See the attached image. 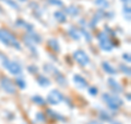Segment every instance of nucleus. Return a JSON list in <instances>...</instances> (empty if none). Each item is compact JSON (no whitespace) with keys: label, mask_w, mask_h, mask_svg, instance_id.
<instances>
[{"label":"nucleus","mask_w":131,"mask_h":124,"mask_svg":"<svg viewBox=\"0 0 131 124\" xmlns=\"http://www.w3.org/2000/svg\"><path fill=\"white\" fill-rule=\"evenodd\" d=\"M0 41H1L3 44L8 45V46L14 47L16 49H21L20 42L16 40V38L9 30H7V29H0Z\"/></svg>","instance_id":"nucleus-1"},{"label":"nucleus","mask_w":131,"mask_h":124,"mask_svg":"<svg viewBox=\"0 0 131 124\" xmlns=\"http://www.w3.org/2000/svg\"><path fill=\"white\" fill-rule=\"evenodd\" d=\"M102 97H103V101L107 104L108 108L113 111L118 110L124 104V101L117 96H112V94H109V93H103Z\"/></svg>","instance_id":"nucleus-2"},{"label":"nucleus","mask_w":131,"mask_h":124,"mask_svg":"<svg viewBox=\"0 0 131 124\" xmlns=\"http://www.w3.org/2000/svg\"><path fill=\"white\" fill-rule=\"evenodd\" d=\"M44 69H45V72H46V73H48V74H50V75L54 76L56 81L58 82L59 85H61V86H66V85H67V79L64 78V76L56 67H54L51 64H48V65L46 64L44 66Z\"/></svg>","instance_id":"nucleus-3"},{"label":"nucleus","mask_w":131,"mask_h":124,"mask_svg":"<svg viewBox=\"0 0 131 124\" xmlns=\"http://www.w3.org/2000/svg\"><path fill=\"white\" fill-rule=\"evenodd\" d=\"M98 42H100V47L105 52H110L113 49V43L110 41L109 36L105 32H101L98 34Z\"/></svg>","instance_id":"nucleus-4"},{"label":"nucleus","mask_w":131,"mask_h":124,"mask_svg":"<svg viewBox=\"0 0 131 124\" xmlns=\"http://www.w3.org/2000/svg\"><path fill=\"white\" fill-rule=\"evenodd\" d=\"M3 61H2V65L9 70V72L12 74V75H20L22 73V67L21 65L16 61H12V60H9L8 58H2Z\"/></svg>","instance_id":"nucleus-5"},{"label":"nucleus","mask_w":131,"mask_h":124,"mask_svg":"<svg viewBox=\"0 0 131 124\" xmlns=\"http://www.w3.org/2000/svg\"><path fill=\"white\" fill-rule=\"evenodd\" d=\"M62 100H63L62 93H61L59 90H56V89L51 90V91L48 93V96H47V102L49 103V104H51V105L59 104Z\"/></svg>","instance_id":"nucleus-6"},{"label":"nucleus","mask_w":131,"mask_h":124,"mask_svg":"<svg viewBox=\"0 0 131 124\" xmlns=\"http://www.w3.org/2000/svg\"><path fill=\"white\" fill-rule=\"evenodd\" d=\"M73 58L75 59L77 63H79L82 66H86L90 63V57L88 56V54L82 49H78L73 53Z\"/></svg>","instance_id":"nucleus-7"},{"label":"nucleus","mask_w":131,"mask_h":124,"mask_svg":"<svg viewBox=\"0 0 131 124\" xmlns=\"http://www.w3.org/2000/svg\"><path fill=\"white\" fill-rule=\"evenodd\" d=\"M0 86H1V88L5 90L6 92L10 93V94H14L16 92V89H15L14 84L8 77H3L2 78L1 81H0Z\"/></svg>","instance_id":"nucleus-8"},{"label":"nucleus","mask_w":131,"mask_h":124,"mask_svg":"<svg viewBox=\"0 0 131 124\" xmlns=\"http://www.w3.org/2000/svg\"><path fill=\"white\" fill-rule=\"evenodd\" d=\"M73 82L79 89H84L88 87V81L85 80V78H83L80 75H74L73 76Z\"/></svg>","instance_id":"nucleus-9"},{"label":"nucleus","mask_w":131,"mask_h":124,"mask_svg":"<svg viewBox=\"0 0 131 124\" xmlns=\"http://www.w3.org/2000/svg\"><path fill=\"white\" fill-rule=\"evenodd\" d=\"M108 85H109V87L112 88V90L114 92H116V93L122 92V87L118 84V82L115 79H113V78H109V79H108Z\"/></svg>","instance_id":"nucleus-10"},{"label":"nucleus","mask_w":131,"mask_h":124,"mask_svg":"<svg viewBox=\"0 0 131 124\" xmlns=\"http://www.w3.org/2000/svg\"><path fill=\"white\" fill-rule=\"evenodd\" d=\"M102 67H103L104 72H106L107 74H110V75H116L117 74L116 69H115L109 63H107V61H103V63H102Z\"/></svg>","instance_id":"nucleus-11"},{"label":"nucleus","mask_w":131,"mask_h":124,"mask_svg":"<svg viewBox=\"0 0 131 124\" xmlns=\"http://www.w3.org/2000/svg\"><path fill=\"white\" fill-rule=\"evenodd\" d=\"M104 14H105V12H104V10H103V9L98 10V11L96 12V13H95V15H94L93 20L91 21V26H95V25H96V23H97V22L100 21V20L104 16Z\"/></svg>","instance_id":"nucleus-12"},{"label":"nucleus","mask_w":131,"mask_h":124,"mask_svg":"<svg viewBox=\"0 0 131 124\" xmlns=\"http://www.w3.org/2000/svg\"><path fill=\"white\" fill-rule=\"evenodd\" d=\"M54 16L57 21L60 22V23H64L67 21V16H66V13L63 11H56L54 13Z\"/></svg>","instance_id":"nucleus-13"},{"label":"nucleus","mask_w":131,"mask_h":124,"mask_svg":"<svg viewBox=\"0 0 131 124\" xmlns=\"http://www.w3.org/2000/svg\"><path fill=\"white\" fill-rule=\"evenodd\" d=\"M48 46L50 47L54 52H59V43H58V41H57L56 39H50V40H48Z\"/></svg>","instance_id":"nucleus-14"},{"label":"nucleus","mask_w":131,"mask_h":124,"mask_svg":"<svg viewBox=\"0 0 131 124\" xmlns=\"http://www.w3.org/2000/svg\"><path fill=\"white\" fill-rule=\"evenodd\" d=\"M66 12H67L68 14H70L71 16H77L78 14L80 13V10L74 6H70V7H68L67 9H66Z\"/></svg>","instance_id":"nucleus-15"},{"label":"nucleus","mask_w":131,"mask_h":124,"mask_svg":"<svg viewBox=\"0 0 131 124\" xmlns=\"http://www.w3.org/2000/svg\"><path fill=\"white\" fill-rule=\"evenodd\" d=\"M16 25H20V26H22V28H25L26 30L30 31V32L33 30V25H32V24L25 22V21H24V20H22V19H19L18 21H16Z\"/></svg>","instance_id":"nucleus-16"},{"label":"nucleus","mask_w":131,"mask_h":124,"mask_svg":"<svg viewBox=\"0 0 131 124\" xmlns=\"http://www.w3.org/2000/svg\"><path fill=\"white\" fill-rule=\"evenodd\" d=\"M69 34L71 35V38L73 40H80V33H79V30H77L75 28H73V26H70V29H69Z\"/></svg>","instance_id":"nucleus-17"},{"label":"nucleus","mask_w":131,"mask_h":124,"mask_svg":"<svg viewBox=\"0 0 131 124\" xmlns=\"http://www.w3.org/2000/svg\"><path fill=\"white\" fill-rule=\"evenodd\" d=\"M37 82L39 84V86H42V87H48L49 85H50L49 79L46 77H44V76H38L37 77Z\"/></svg>","instance_id":"nucleus-18"},{"label":"nucleus","mask_w":131,"mask_h":124,"mask_svg":"<svg viewBox=\"0 0 131 124\" xmlns=\"http://www.w3.org/2000/svg\"><path fill=\"white\" fill-rule=\"evenodd\" d=\"M47 114L50 115L51 118H54V119H56V120H59V121H63V120H64V118H63L61 114L57 113V112H55V111H52V110H50V109L47 110Z\"/></svg>","instance_id":"nucleus-19"},{"label":"nucleus","mask_w":131,"mask_h":124,"mask_svg":"<svg viewBox=\"0 0 131 124\" xmlns=\"http://www.w3.org/2000/svg\"><path fill=\"white\" fill-rule=\"evenodd\" d=\"M32 101L36 103V104H39V105H43L45 103V99L42 96H34L32 98Z\"/></svg>","instance_id":"nucleus-20"},{"label":"nucleus","mask_w":131,"mask_h":124,"mask_svg":"<svg viewBox=\"0 0 131 124\" xmlns=\"http://www.w3.org/2000/svg\"><path fill=\"white\" fill-rule=\"evenodd\" d=\"M15 84L19 86L20 89H24L26 87L25 81H24V79H22V78H16V79H15Z\"/></svg>","instance_id":"nucleus-21"},{"label":"nucleus","mask_w":131,"mask_h":124,"mask_svg":"<svg viewBox=\"0 0 131 124\" xmlns=\"http://www.w3.org/2000/svg\"><path fill=\"white\" fill-rule=\"evenodd\" d=\"M28 38H30L33 42H35V43H40L42 42V38L38 36L37 34H30L28 35Z\"/></svg>","instance_id":"nucleus-22"},{"label":"nucleus","mask_w":131,"mask_h":124,"mask_svg":"<svg viewBox=\"0 0 131 124\" xmlns=\"http://www.w3.org/2000/svg\"><path fill=\"white\" fill-rule=\"evenodd\" d=\"M100 118H101L102 120H104V121H107V122L112 121V118H110L106 112H104V111H102V112L100 113Z\"/></svg>","instance_id":"nucleus-23"},{"label":"nucleus","mask_w":131,"mask_h":124,"mask_svg":"<svg viewBox=\"0 0 131 124\" xmlns=\"http://www.w3.org/2000/svg\"><path fill=\"white\" fill-rule=\"evenodd\" d=\"M3 1H5L6 3H8V5H9L10 7H12V8H14V9H20V7H19V5L18 3H15L14 1H12V0H3Z\"/></svg>","instance_id":"nucleus-24"},{"label":"nucleus","mask_w":131,"mask_h":124,"mask_svg":"<svg viewBox=\"0 0 131 124\" xmlns=\"http://www.w3.org/2000/svg\"><path fill=\"white\" fill-rule=\"evenodd\" d=\"M47 1L50 3V5H55V6H58V7H61L63 5L61 0H47Z\"/></svg>","instance_id":"nucleus-25"},{"label":"nucleus","mask_w":131,"mask_h":124,"mask_svg":"<svg viewBox=\"0 0 131 124\" xmlns=\"http://www.w3.org/2000/svg\"><path fill=\"white\" fill-rule=\"evenodd\" d=\"M82 33H83V35H84V38L85 39H86V41H88V42H90V41H91V35H90V33L89 32H86V31H85L84 30V29H81V30H80Z\"/></svg>","instance_id":"nucleus-26"},{"label":"nucleus","mask_w":131,"mask_h":124,"mask_svg":"<svg viewBox=\"0 0 131 124\" xmlns=\"http://www.w3.org/2000/svg\"><path fill=\"white\" fill-rule=\"evenodd\" d=\"M120 69H122L125 74H127L128 76H130V68H129V67H127L126 65H120Z\"/></svg>","instance_id":"nucleus-27"},{"label":"nucleus","mask_w":131,"mask_h":124,"mask_svg":"<svg viewBox=\"0 0 131 124\" xmlns=\"http://www.w3.org/2000/svg\"><path fill=\"white\" fill-rule=\"evenodd\" d=\"M36 120H37V121H40V122H44L45 121V115L43 113H37L36 114Z\"/></svg>","instance_id":"nucleus-28"},{"label":"nucleus","mask_w":131,"mask_h":124,"mask_svg":"<svg viewBox=\"0 0 131 124\" xmlns=\"http://www.w3.org/2000/svg\"><path fill=\"white\" fill-rule=\"evenodd\" d=\"M89 93L92 94V96H96L97 94V89L95 88V87H91V88L89 89Z\"/></svg>","instance_id":"nucleus-29"},{"label":"nucleus","mask_w":131,"mask_h":124,"mask_svg":"<svg viewBox=\"0 0 131 124\" xmlns=\"http://www.w3.org/2000/svg\"><path fill=\"white\" fill-rule=\"evenodd\" d=\"M28 70H30V73L35 74L37 72V67H35V66H28Z\"/></svg>","instance_id":"nucleus-30"},{"label":"nucleus","mask_w":131,"mask_h":124,"mask_svg":"<svg viewBox=\"0 0 131 124\" xmlns=\"http://www.w3.org/2000/svg\"><path fill=\"white\" fill-rule=\"evenodd\" d=\"M122 57H124V59H126L127 61H128V63H130L131 61V58H130V55L128 54V53H125L124 55H122Z\"/></svg>","instance_id":"nucleus-31"},{"label":"nucleus","mask_w":131,"mask_h":124,"mask_svg":"<svg viewBox=\"0 0 131 124\" xmlns=\"http://www.w3.org/2000/svg\"><path fill=\"white\" fill-rule=\"evenodd\" d=\"M88 124H102L100 122H97V121H92V122H89Z\"/></svg>","instance_id":"nucleus-32"},{"label":"nucleus","mask_w":131,"mask_h":124,"mask_svg":"<svg viewBox=\"0 0 131 124\" xmlns=\"http://www.w3.org/2000/svg\"><path fill=\"white\" fill-rule=\"evenodd\" d=\"M110 123H112V124H120L119 122H115V121H113V120H112V121H110Z\"/></svg>","instance_id":"nucleus-33"},{"label":"nucleus","mask_w":131,"mask_h":124,"mask_svg":"<svg viewBox=\"0 0 131 124\" xmlns=\"http://www.w3.org/2000/svg\"><path fill=\"white\" fill-rule=\"evenodd\" d=\"M122 2H125V3H127V2H130V0H121Z\"/></svg>","instance_id":"nucleus-34"},{"label":"nucleus","mask_w":131,"mask_h":124,"mask_svg":"<svg viewBox=\"0 0 131 124\" xmlns=\"http://www.w3.org/2000/svg\"><path fill=\"white\" fill-rule=\"evenodd\" d=\"M21 1H26V0H21Z\"/></svg>","instance_id":"nucleus-35"}]
</instances>
